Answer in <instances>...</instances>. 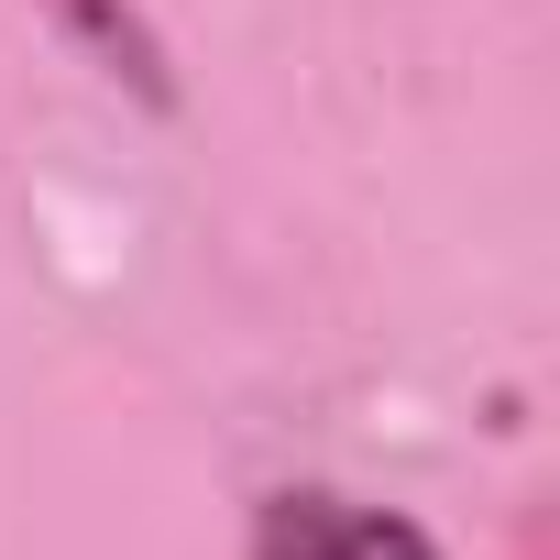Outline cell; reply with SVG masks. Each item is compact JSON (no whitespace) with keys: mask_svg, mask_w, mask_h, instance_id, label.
<instances>
[{"mask_svg":"<svg viewBox=\"0 0 560 560\" xmlns=\"http://www.w3.org/2000/svg\"><path fill=\"white\" fill-rule=\"evenodd\" d=\"M253 560H440L418 516L352 505V494H264L253 505Z\"/></svg>","mask_w":560,"mask_h":560,"instance_id":"obj_1","label":"cell"},{"mask_svg":"<svg viewBox=\"0 0 560 560\" xmlns=\"http://www.w3.org/2000/svg\"><path fill=\"white\" fill-rule=\"evenodd\" d=\"M56 23H67V34H89V56H100L110 78H132V89H143L154 110L176 100V89H165V56H154V34H143L132 12H121V0H56Z\"/></svg>","mask_w":560,"mask_h":560,"instance_id":"obj_2","label":"cell"}]
</instances>
